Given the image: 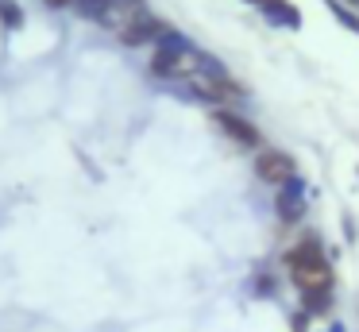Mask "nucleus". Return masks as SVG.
<instances>
[{
  "label": "nucleus",
  "instance_id": "obj_1",
  "mask_svg": "<svg viewBox=\"0 0 359 332\" xmlns=\"http://www.w3.org/2000/svg\"><path fill=\"white\" fill-rule=\"evenodd\" d=\"M282 267H286L290 282L302 293L305 290H332L336 274H332V263H328L325 244H320L317 232H305L294 247H286V251H282Z\"/></svg>",
  "mask_w": 359,
  "mask_h": 332
},
{
  "label": "nucleus",
  "instance_id": "obj_2",
  "mask_svg": "<svg viewBox=\"0 0 359 332\" xmlns=\"http://www.w3.org/2000/svg\"><path fill=\"white\" fill-rule=\"evenodd\" d=\"M212 66H217V62H212L205 51H197V46L189 43L186 35H178L174 27L158 39L155 54H151V74L163 77V81H189L194 74L212 69Z\"/></svg>",
  "mask_w": 359,
  "mask_h": 332
},
{
  "label": "nucleus",
  "instance_id": "obj_3",
  "mask_svg": "<svg viewBox=\"0 0 359 332\" xmlns=\"http://www.w3.org/2000/svg\"><path fill=\"white\" fill-rule=\"evenodd\" d=\"M212 124H217L236 147H243V151H263V135H259V128L248 120V116L236 112V108H212Z\"/></svg>",
  "mask_w": 359,
  "mask_h": 332
},
{
  "label": "nucleus",
  "instance_id": "obj_4",
  "mask_svg": "<svg viewBox=\"0 0 359 332\" xmlns=\"http://www.w3.org/2000/svg\"><path fill=\"white\" fill-rule=\"evenodd\" d=\"M255 178L266 185H286L290 178H297L294 154L278 151V147H263V151L255 154Z\"/></svg>",
  "mask_w": 359,
  "mask_h": 332
},
{
  "label": "nucleus",
  "instance_id": "obj_5",
  "mask_svg": "<svg viewBox=\"0 0 359 332\" xmlns=\"http://www.w3.org/2000/svg\"><path fill=\"white\" fill-rule=\"evenodd\" d=\"M151 8L143 4V0H104V8L97 12V23H101L104 31H128L132 23H140L143 15H147Z\"/></svg>",
  "mask_w": 359,
  "mask_h": 332
},
{
  "label": "nucleus",
  "instance_id": "obj_6",
  "mask_svg": "<svg viewBox=\"0 0 359 332\" xmlns=\"http://www.w3.org/2000/svg\"><path fill=\"white\" fill-rule=\"evenodd\" d=\"M274 208H278L282 224H297L305 216V178H290L286 185H278V197H274Z\"/></svg>",
  "mask_w": 359,
  "mask_h": 332
},
{
  "label": "nucleus",
  "instance_id": "obj_7",
  "mask_svg": "<svg viewBox=\"0 0 359 332\" xmlns=\"http://www.w3.org/2000/svg\"><path fill=\"white\" fill-rule=\"evenodd\" d=\"M166 31H170V23L147 12L140 23H132L128 31H120V43H124V46H151V43H158Z\"/></svg>",
  "mask_w": 359,
  "mask_h": 332
},
{
  "label": "nucleus",
  "instance_id": "obj_8",
  "mask_svg": "<svg viewBox=\"0 0 359 332\" xmlns=\"http://www.w3.org/2000/svg\"><path fill=\"white\" fill-rule=\"evenodd\" d=\"M259 12H263V20L271 23V27H286V31L302 27V8H297L294 0H266Z\"/></svg>",
  "mask_w": 359,
  "mask_h": 332
},
{
  "label": "nucleus",
  "instance_id": "obj_9",
  "mask_svg": "<svg viewBox=\"0 0 359 332\" xmlns=\"http://www.w3.org/2000/svg\"><path fill=\"white\" fill-rule=\"evenodd\" d=\"M302 313L328 317V313H332V290H305L302 293Z\"/></svg>",
  "mask_w": 359,
  "mask_h": 332
},
{
  "label": "nucleus",
  "instance_id": "obj_10",
  "mask_svg": "<svg viewBox=\"0 0 359 332\" xmlns=\"http://www.w3.org/2000/svg\"><path fill=\"white\" fill-rule=\"evenodd\" d=\"M325 4H328V12L340 20L344 31H355V35H359V12H355V8H348L344 0H325Z\"/></svg>",
  "mask_w": 359,
  "mask_h": 332
},
{
  "label": "nucleus",
  "instance_id": "obj_11",
  "mask_svg": "<svg viewBox=\"0 0 359 332\" xmlns=\"http://www.w3.org/2000/svg\"><path fill=\"white\" fill-rule=\"evenodd\" d=\"M0 23L8 31H20L24 27V8H20L16 0H0Z\"/></svg>",
  "mask_w": 359,
  "mask_h": 332
},
{
  "label": "nucleus",
  "instance_id": "obj_12",
  "mask_svg": "<svg viewBox=\"0 0 359 332\" xmlns=\"http://www.w3.org/2000/svg\"><path fill=\"white\" fill-rule=\"evenodd\" d=\"M340 228H344V244H355V239H359V224H355V216H351V213L340 216Z\"/></svg>",
  "mask_w": 359,
  "mask_h": 332
},
{
  "label": "nucleus",
  "instance_id": "obj_13",
  "mask_svg": "<svg viewBox=\"0 0 359 332\" xmlns=\"http://www.w3.org/2000/svg\"><path fill=\"white\" fill-rule=\"evenodd\" d=\"M74 8H78L86 20H97V12L104 8V0H74Z\"/></svg>",
  "mask_w": 359,
  "mask_h": 332
},
{
  "label": "nucleus",
  "instance_id": "obj_14",
  "mask_svg": "<svg viewBox=\"0 0 359 332\" xmlns=\"http://www.w3.org/2000/svg\"><path fill=\"white\" fill-rule=\"evenodd\" d=\"M309 321H313V317H309V313H302V309H297V313L290 317V332H309Z\"/></svg>",
  "mask_w": 359,
  "mask_h": 332
},
{
  "label": "nucleus",
  "instance_id": "obj_15",
  "mask_svg": "<svg viewBox=\"0 0 359 332\" xmlns=\"http://www.w3.org/2000/svg\"><path fill=\"white\" fill-rule=\"evenodd\" d=\"M255 290H259V293H274V282H271L266 274H259V278H255Z\"/></svg>",
  "mask_w": 359,
  "mask_h": 332
},
{
  "label": "nucleus",
  "instance_id": "obj_16",
  "mask_svg": "<svg viewBox=\"0 0 359 332\" xmlns=\"http://www.w3.org/2000/svg\"><path fill=\"white\" fill-rule=\"evenodd\" d=\"M47 4H50V8H70L74 0H47Z\"/></svg>",
  "mask_w": 359,
  "mask_h": 332
},
{
  "label": "nucleus",
  "instance_id": "obj_17",
  "mask_svg": "<svg viewBox=\"0 0 359 332\" xmlns=\"http://www.w3.org/2000/svg\"><path fill=\"white\" fill-rule=\"evenodd\" d=\"M328 332H348V328H344L340 321H332V324H328Z\"/></svg>",
  "mask_w": 359,
  "mask_h": 332
},
{
  "label": "nucleus",
  "instance_id": "obj_18",
  "mask_svg": "<svg viewBox=\"0 0 359 332\" xmlns=\"http://www.w3.org/2000/svg\"><path fill=\"white\" fill-rule=\"evenodd\" d=\"M248 4H255V8H263V4H266V0H248Z\"/></svg>",
  "mask_w": 359,
  "mask_h": 332
},
{
  "label": "nucleus",
  "instance_id": "obj_19",
  "mask_svg": "<svg viewBox=\"0 0 359 332\" xmlns=\"http://www.w3.org/2000/svg\"><path fill=\"white\" fill-rule=\"evenodd\" d=\"M344 4H351V8H355V4H359V0H344Z\"/></svg>",
  "mask_w": 359,
  "mask_h": 332
}]
</instances>
